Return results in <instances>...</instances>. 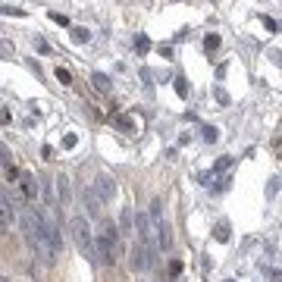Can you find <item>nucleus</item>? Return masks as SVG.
Listing matches in <instances>:
<instances>
[{"instance_id":"obj_1","label":"nucleus","mask_w":282,"mask_h":282,"mask_svg":"<svg viewBox=\"0 0 282 282\" xmlns=\"http://www.w3.org/2000/svg\"><path fill=\"white\" fill-rule=\"evenodd\" d=\"M69 232H72V242H75V248H79L82 257H88V260L97 263V238L91 235L88 219H85V217H72L69 219Z\"/></svg>"},{"instance_id":"obj_2","label":"nucleus","mask_w":282,"mask_h":282,"mask_svg":"<svg viewBox=\"0 0 282 282\" xmlns=\"http://www.w3.org/2000/svg\"><path fill=\"white\" fill-rule=\"evenodd\" d=\"M97 238V263L100 267H113L116 263V238H119V229L113 223H104L94 232Z\"/></svg>"},{"instance_id":"obj_3","label":"nucleus","mask_w":282,"mask_h":282,"mask_svg":"<svg viewBox=\"0 0 282 282\" xmlns=\"http://www.w3.org/2000/svg\"><path fill=\"white\" fill-rule=\"evenodd\" d=\"M154 245H144V242H135L132 245V260H129V267L132 273H144V270H151L154 263H157V257H154Z\"/></svg>"},{"instance_id":"obj_4","label":"nucleus","mask_w":282,"mask_h":282,"mask_svg":"<svg viewBox=\"0 0 282 282\" xmlns=\"http://www.w3.org/2000/svg\"><path fill=\"white\" fill-rule=\"evenodd\" d=\"M135 235H138V242L144 245H151V238L157 235V226H154V219H151V213H135Z\"/></svg>"},{"instance_id":"obj_5","label":"nucleus","mask_w":282,"mask_h":282,"mask_svg":"<svg viewBox=\"0 0 282 282\" xmlns=\"http://www.w3.org/2000/svg\"><path fill=\"white\" fill-rule=\"evenodd\" d=\"M91 188H94V194L100 198V204H113V198H116V182L110 176H97L91 182Z\"/></svg>"},{"instance_id":"obj_6","label":"nucleus","mask_w":282,"mask_h":282,"mask_svg":"<svg viewBox=\"0 0 282 282\" xmlns=\"http://www.w3.org/2000/svg\"><path fill=\"white\" fill-rule=\"evenodd\" d=\"M82 201H85V207H88V217H100V198L94 194V188L91 185H85V194H82Z\"/></svg>"},{"instance_id":"obj_7","label":"nucleus","mask_w":282,"mask_h":282,"mask_svg":"<svg viewBox=\"0 0 282 282\" xmlns=\"http://www.w3.org/2000/svg\"><path fill=\"white\" fill-rule=\"evenodd\" d=\"M157 248H160V251H169V248H173V229H169L166 219H163V223H157Z\"/></svg>"},{"instance_id":"obj_8","label":"nucleus","mask_w":282,"mask_h":282,"mask_svg":"<svg viewBox=\"0 0 282 282\" xmlns=\"http://www.w3.org/2000/svg\"><path fill=\"white\" fill-rule=\"evenodd\" d=\"M0 204H3V217H0V229H3V232H10V226H13V217H16V204L10 201V194H6L3 191V201H0Z\"/></svg>"},{"instance_id":"obj_9","label":"nucleus","mask_w":282,"mask_h":282,"mask_svg":"<svg viewBox=\"0 0 282 282\" xmlns=\"http://www.w3.org/2000/svg\"><path fill=\"white\" fill-rule=\"evenodd\" d=\"M54 182H57V198H60V204H63V207H69V201H72V188H69V179H66V176H57Z\"/></svg>"},{"instance_id":"obj_10","label":"nucleus","mask_w":282,"mask_h":282,"mask_svg":"<svg viewBox=\"0 0 282 282\" xmlns=\"http://www.w3.org/2000/svg\"><path fill=\"white\" fill-rule=\"evenodd\" d=\"M38 179L31 176V173H22V191H25V198L29 201H38Z\"/></svg>"},{"instance_id":"obj_11","label":"nucleus","mask_w":282,"mask_h":282,"mask_svg":"<svg viewBox=\"0 0 282 282\" xmlns=\"http://www.w3.org/2000/svg\"><path fill=\"white\" fill-rule=\"evenodd\" d=\"M113 125H116L119 132H129V135L138 129V123H135L132 116H125V113H116V116H113Z\"/></svg>"},{"instance_id":"obj_12","label":"nucleus","mask_w":282,"mask_h":282,"mask_svg":"<svg viewBox=\"0 0 282 282\" xmlns=\"http://www.w3.org/2000/svg\"><path fill=\"white\" fill-rule=\"evenodd\" d=\"M119 229H123V232H135V213L129 207L119 213Z\"/></svg>"},{"instance_id":"obj_13","label":"nucleus","mask_w":282,"mask_h":282,"mask_svg":"<svg viewBox=\"0 0 282 282\" xmlns=\"http://www.w3.org/2000/svg\"><path fill=\"white\" fill-rule=\"evenodd\" d=\"M229 235H232L229 223H226V219H219V223L213 226V238H217V242H229Z\"/></svg>"},{"instance_id":"obj_14","label":"nucleus","mask_w":282,"mask_h":282,"mask_svg":"<svg viewBox=\"0 0 282 282\" xmlns=\"http://www.w3.org/2000/svg\"><path fill=\"white\" fill-rule=\"evenodd\" d=\"M219 44H223V41H219V35H217V31H210V35L204 38V50H207L210 57H213V54L219 50Z\"/></svg>"},{"instance_id":"obj_15","label":"nucleus","mask_w":282,"mask_h":282,"mask_svg":"<svg viewBox=\"0 0 282 282\" xmlns=\"http://www.w3.org/2000/svg\"><path fill=\"white\" fill-rule=\"evenodd\" d=\"M69 35H72V41H75V44H88V41H91V31H88V29H82V25H75V29L69 31Z\"/></svg>"},{"instance_id":"obj_16","label":"nucleus","mask_w":282,"mask_h":282,"mask_svg":"<svg viewBox=\"0 0 282 282\" xmlns=\"http://www.w3.org/2000/svg\"><path fill=\"white\" fill-rule=\"evenodd\" d=\"M91 82H94V88H97V91H110V79H107V75L104 72H91Z\"/></svg>"},{"instance_id":"obj_17","label":"nucleus","mask_w":282,"mask_h":282,"mask_svg":"<svg viewBox=\"0 0 282 282\" xmlns=\"http://www.w3.org/2000/svg\"><path fill=\"white\" fill-rule=\"evenodd\" d=\"M173 85H176V94H179V97H182V100H188V91H191V88H188L185 75H176V79H173Z\"/></svg>"},{"instance_id":"obj_18","label":"nucleus","mask_w":282,"mask_h":282,"mask_svg":"<svg viewBox=\"0 0 282 282\" xmlns=\"http://www.w3.org/2000/svg\"><path fill=\"white\" fill-rule=\"evenodd\" d=\"M201 135H204V141H219V129L217 125H201Z\"/></svg>"},{"instance_id":"obj_19","label":"nucleus","mask_w":282,"mask_h":282,"mask_svg":"<svg viewBox=\"0 0 282 282\" xmlns=\"http://www.w3.org/2000/svg\"><path fill=\"white\" fill-rule=\"evenodd\" d=\"M229 166H232V157H229V154H226V157H219L217 163H213V169H210V173H213V176H217V173H226Z\"/></svg>"},{"instance_id":"obj_20","label":"nucleus","mask_w":282,"mask_h":282,"mask_svg":"<svg viewBox=\"0 0 282 282\" xmlns=\"http://www.w3.org/2000/svg\"><path fill=\"white\" fill-rule=\"evenodd\" d=\"M279 188H282V176H273V179H270V185H267V198H276Z\"/></svg>"},{"instance_id":"obj_21","label":"nucleus","mask_w":282,"mask_h":282,"mask_svg":"<svg viewBox=\"0 0 282 282\" xmlns=\"http://www.w3.org/2000/svg\"><path fill=\"white\" fill-rule=\"evenodd\" d=\"M213 100H217L219 107H229V94H226V88H219V85H217V88H213Z\"/></svg>"},{"instance_id":"obj_22","label":"nucleus","mask_w":282,"mask_h":282,"mask_svg":"<svg viewBox=\"0 0 282 282\" xmlns=\"http://www.w3.org/2000/svg\"><path fill=\"white\" fill-rule=\"evenodd\" d=\"M135 50H138V54H148V50H151L148 35H138V38H135Z\"/></svg>"},{"instance_id":"obj_23","label":"nucleus","mask_w":282,"mask_h":282,"mask_svg":"<svg viewBox=\"0 0 282 282\" xmlns=\"http://www.w3.org/2000/svg\"><path fill=\"white\" fill-rule=\"evenodd\" d=\"M54 75H57V82H60V85H72V75H69V69H63V66H60Z\"/></svg>"},{"instance_id":"obj_24","label":"nucleus","mask_w":282,"mask_h":282,"mask_svg":"<svg viewBox=\"0 0 282 282\" xmlns=\"http://www.w3.org/2000/svg\"><path fill=\"white\" fill-rule=\"evenodd\" d=\"M31 44H35V50H38V54H50V44H47V41L41 38V35H35V41H31Z\"/></svg>"},{"instance_id":"obj_25","label":"nucleus","mask_w":282,"mask_h":282,"mask_svg":"<svg viewBox=\"0 0 282 282\" xmlns=\"http://www.w3.org/2000/svg\"><path fill=\"white\" fill-rule=\"evenodd\" d=\"M50 19H54L57 25H69V16L66 13H50Z\"/></svg>"},{"instance_id":"obj_26","label":"nucleus","mask_w":282,"mask_h":282,"mask_svg":"<svg viewBox=\"0 0 282 282\" xmlns=\"http://www.w3.org/2000/svg\"><path fill=\"white\" fill-rule=\"evenodd\" d=\"M229 182H232V179H229V176H223V179H217V185H213V188H217V191H226V188H229Z\"/></svg>"},{"instance_id":"obj_27","label":"nucleus","mask_w":282,"mask_h":282,"mask_svg":"<svg viewBox=\"0 0 282 282\" xmlns=\"http://www.w3.org/2000/svg\"><path fill=\"white\" fill-rule=\"evenodd\" d=\"M75 144H79V138H75V135H66V138H63V148H66V151H72Z\"/></svg>"},{"instance_id":"obj_28","label":"nucleus","mask_w":282,"mask_h":282,"mask_svg":"<svg viewBox=\"0 0 282 282\" xmlns=\"http://www.w3.org/2000/svg\"><path fill=\"white\" fill-rule=\"evenodd\" d=\"M267 57H270L276 66H282V50H267Z\"/></svg>"},{"instance_id":"obj_29","label":"nucleus","mask_w":282,"mask_h":282,"mask_svg":"<svg viewBox=\"0 0 282 282\" xmlns=\"http://www.w3.org/2000/svg\"><path fill=\"white\" fill-rule=\"evenodd\" d=\"M263 25H267L270 31H279V22H276V19H270V16H263Z\"/></svg>"},{"instance_id":"obj_30","label":"nucleus","mask_w":282,"mask_h":282,"mask_svg":"<svg viewBox=\"0 0 282 282\" xmlns=\"http://www.w3.org/2000/svg\"><path fill=\"white\" fill-rule=\"evenodd\" d=\"M160 57H163V60H173V47H169V44H160Z\"/></svg>"},{"instance_id":"obj_31","label":"nucleus","mask_w":282,"mask_h":282,"mask_svg":"<svg viewBox=\"0 0 282 282\" xmlns=\"http://www.w3.org/2000/svg\"><path fill=\"white\" fill-rule=\"evenodd\" d=\"M3 16H25L19 6H3Z\"/></svg>"},{"instance_id":"obj_32","label":"nucleus","mask_w":282,"mask_h":282,"mask_svg":"<svg viewBox=\"0 0 282 282\" xmlns=\"http://www.w3.org/2000/svg\"><path fill=\"white\" fill-rule=\"evenodd\" d=\"M169 273H173V276H179V273H182V263H179V260H173V267H169Z\"/></svg>"},{"instance_id":"obj_33","label":"nucleus","mask_w":282,"mask_h":282,"mask_svg":"<svg viewBox=\"0 0 282 282\" xmlns=\"http://www.w3.org/2000/svg\"><path fill=\"white\" fill-rule=\"evenodd\" d=\"M270 282H282V273L279 270H270Z\"/></svg>"},{"instance_id":"obj_34","label":"nucleus","mask_w":282,"mask_h":282,"mask_svg":"<svg viewBox=\"0 0 282 282\" xmlns=\"http://www.w3.org/2000/svg\"><path fill=\"white\" fill-rule=\"evenodd\" d=\"M0 282H10V279H6V276H3V279H0Z\"/></svg>"},{"instance_id":"obj_35","label":"nucleus","mask_w":282,"mask_h":282,"mask_svg":"<svg viewBox=\"0 0 282 282\" xmlns=\"http://www.w3.org/2000/svg\"><path fill=\"white\" fill-rule=\"evenodd\" d=\"M223 282H235V279H223Z\"/></svg>"}]
</instances>
